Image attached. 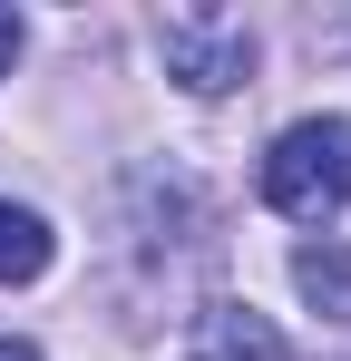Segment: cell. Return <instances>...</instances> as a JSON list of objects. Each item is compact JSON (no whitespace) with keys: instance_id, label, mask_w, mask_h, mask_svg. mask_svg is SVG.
Instances as JSON below:
<instances>
[{"instance_id":"cell-2","label":"cell","mask_w":351,"mask_h":361,"mask_svg":"<svg viewBox=\"0 0 351 361\" xmlns=\"http://www.w3.org/2000/svg\"><path fill=\"white\" fill-rule=\"evenodd\" d=\"M156 49H166V78H185L195 98H225L254 78V30L244 20H215V10H176L166 30H156Z\"/></svg>"},{"instance_id":"cell-3","label":"cell","mask_w":351,"mask_h":361,"mask_svg":"<svg viewBox=\"0 0 351 361\" xmlns=\"http://www.w3.org/2000/svg\"><path fill=\"white\" fill-rule=\"evenodd\" d=\"M185 361H283V332H273L254 302H205V312H195Z\"/></svg>"},{"instance_id":"cell-6","label":"cell","mask_w":351,"mask_h":361,"mask_svg":"<svg viewBox=\"0 0 351 361\" xmlns=\"http://www.w3.org/2000/svg\"><path fill=\"white\" fill-rule=\"evenodd\" d=\"M0 361H39V342H0Z\"/></svg>"},{"instance_id":"cell-4","label":"cell","mask_w":351,"mask_h":361,"mask_svg":"<svg viewBox=\"0 0 351 361\" xmlns=\"http://www.w3.org/2000/svg\"><path fill=\"white\" fill-rule=\"evenodd\" d=\"M292 283H302V302H322L332 322H351V244L342 235L302 244V254H292Z\"/></svg>"},{"instance_id":"cell-5","label":"cell","mask_w":351,"mask_h":361,"mask_svg":"<svg viewBox=\"0 0 351 361\" xmlns=\"http://www.w3.org/2000/svg\"><path fill=\"white\" fill-rule=\"evenodd\" d=\"M49 225H39V215H30V205H10V195H0V283H39V274H49Z\"/></svg>"},{"instance_id":"cell-1","label":"cell","mask_w":351,"mask_h":361,"mask_svg":"<svg viewBox=\"0 0 351 361\" xmlns=\"http://www.w3.org/2000/svg\"><path fill=\"white\" fill-rule=\"evenodd\" d=\"M264 205L292 225H322L351 205V118H292L264 147Z\"/></svg>"}]
</instances>
